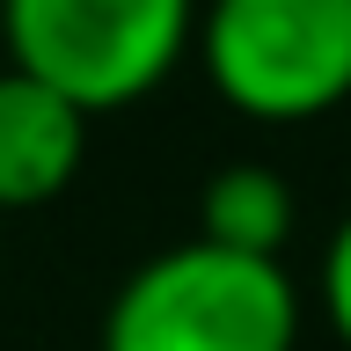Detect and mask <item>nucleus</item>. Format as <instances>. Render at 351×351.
Returning a JSON list of instances; mask_svg holds the SVG:
<instances>
[{
	"mask_svg": "<svg viewBox=\"0 0 351 351\" xmlns=\"http://www.w3.org/2000/svg\"><path fill=\"white\" fill-rule=\"evenodd\" d=\"M197 219H205V241L219 249H241V256H278V241L293 234V183L263 161H234L219 169L197 197Z\"/></svg>",
	"mask_w": 351,
	"mask_h": 351,
	"instance_id": "39448f33",
	"label": "nucleus"
},
{
	"mask_svg": "<svg viewBox=\"0 0 351 351\" xmlns=\"http://www.w3.org/2000/svg\"><path fill=\"white\" fill-rule=\"evenodd\" d=\"M322 315H329V329H337L344 351H351V213L337 219V234H329V249H322Z\"/></svg>",
	"mask_w": 351,
	"mask_h": 351,
	"instance_id": "423d86ee",
	"label": "nucleus"
},
{
	"mask_svg": "<svg viewBox=\"0 0 351 351\" xmlns=\"http://www.w3.org/2000/svg\"><path fill=\"white\" fill-rule=\"evenodd\" d=\"M197 59L241 117H322L351 95V0H205Z\"/></svg>",
	"mask_w": 351,
	"mask_h": 351,
	"instance_id": "7ed1b4c3",
	"label": "nucleus"
},
{
	"mask_svg": "<svg viewBox=\"0 0 351 351\" xmlns=\"http://www.w3.org/2000/svg\"><path fill=\"white\" fill-rule=\"evenodd\" d=\"M0 29L22 73L73 110H125L169 81L197 37V0H0Z\"/></svg>",
	"mask_w": 351,
	"mask_h": 351,
	"instance_id": "f03ea898",
	"label": "nucleus"
},
{
	"mask_svg": "<svg viewBox=\"0 0 351 351\" xmlns=\"http://www.w3.org/2000/svg\"><path fill=\"white\" fill-rule=\"evenodd\" d=\"M88 154V110L22 66H0V213L44 205L73 183Z\"/></svg>",
	"mask_w": 351,
	"mask_h": 351,
	"instance_id": "20e7f679",
	"label": "nucleus"
},
{
	"mask_svg": "<svg viewBox=\"0 0 351 351\" xmlns=\"http://www.w3.org/2000/svg\"><path fill=\"white\" fill-rule=\"evenodd\" d=\"M300 293L278 256L176 241L147 256L103 307V351H293Z\"/></svg>",
	"mask_w": 351,
	"mask_h": 351,
	"instance_id": "f257e3e1",
	"label": "nucleus"
}]
</instances>
